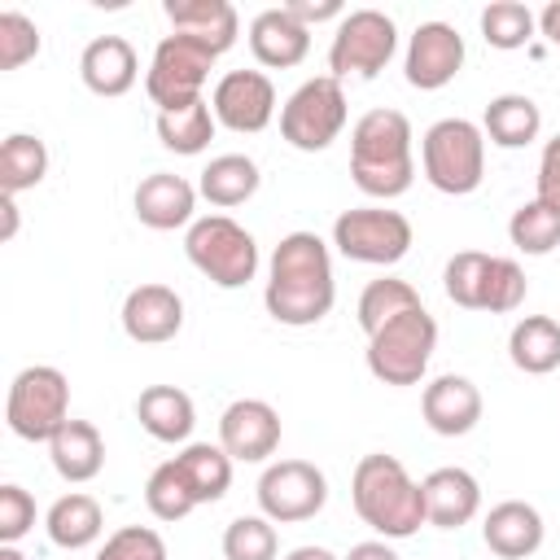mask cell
I'll return each mask as SVG.
<instances>
[{
	"instance_id": "1",
	"label": "cell",
	"mask_w": 560,
	"mask_h": 560,
	"mask_svg": "<svg viewBox=\"0 0 560 560\" xmlns=\"http://www.w3.org/2000/svg\"><path fill=\"white\" fill-rule=\"evenodd\" d=\"M267 315L284 328H311L319 324L337 302L332 280V254L315 232H289L271 249L267 262V289H262Z\"/></svg>"
},
{
	"instance_id": "2",
	"label": "cell",
	"mask_w": 560,
	"mask_h": 560,
	"mask_svg": "<svg viewBox=\"0 0 560 560\" xmlns=\"http://www.w3.org/2000/svg\"><path fill=\"white\" fill-rule=\"evenodd\" d=\"M411 122L402 109H368L350 127V179L363 197H402L416 179Z\"/></svg>"
},
{
	"instance_id": "3",
	"label": "cell",
	"mask_w": 560,
	"mask_h": 560,
	"mask_svg": "<svg viewBox=\"0 0 560 560\" xmlns=\"http://www.w3.org/2000/svg\"><path fill=\"white\" fill-rule=\"evenodd\" d=\"M350 503H354L359 521L372 525L385 542L411 538V534H420V525H429L420 481H411L407 464L398 455H385V451H372L354 464Z\"/></svg>"
},
{
	"instance_id": "4",
	"label": "cell",
	"mask_w": 560,
	"mask_h": 560,
	"mask_svg": "<svg viewBox=\"0 0 560 560\" xmlns=\"http://www.w3.org/2000/svg\"><path fill=\"white\" fill-rule=\"evenodd\" d=\"M424 179L446 197H468L486 175V131L468 118H438L420 140Z\"/></svg>"
},
{
	"instance_id": "5",
	"label": "cell",
	"mask_w": 560,
	"mask_h": 560,
	"mask_svg": "<svg viewBox=\"0 0 560 560\" xmlns=\"http://www.w3.org/2000/svg\"><path fill=\"white\" fill-rule=\"evenodd\" d=\"M188 262L219 289H245L258 276V241L228 214H201L184 232Z\"/></svg>"
},
{
	"instance_id": "6",
	"label": "cell",
	"mask_w": 560,
	"mask_h": 560,
	"mask_svg": "<svg viewBox=\"0 0 560 560\" xmlns=\"http://www.w3.org/2000/svg\"><path fill=\"white\" fill-rule=\"evenodd\" d=\"M433 350H438V319L424 306H416V311H402L398 319L381 324L368 337V372L394 389L420 385Z\"/></svg>"
},
{
	"instance_id": "7",
	"label": "cell",
	"mask_w": 560,
	"mask_h": 560,
	"mask_svg": "<svg viewBox=\"0 0 560 560\" xmlns=\"http://www.w3.org/2000/svg\"><path fill=\"white\" fill-rule=\"evenodd\" d=\"M4 420L22 442H52L70 420V381L52 363H31L13 376L4 398Z\"/></svg>"
},
{
	"instance_id": "8",
	"label": "cell",
	"mask_w": 560,
	"mask_h": 560,
	"mask_svg": "<svg viewBox=\"0 0 560 560\" xmlns=\"http://www.w3.org/2000/svg\"><path fill=\"white\" fill-rule=\"evenodd\" d=\"M346 118H350V105H346L341 79L315 74L280 105V136L298 153H319L346 131Z\"/></svg>"
},
{
	"instance_id": "9",
	"label": "cell",
	"mask_w": 560,
	"mask_h": 560,
	"mask_svg": "<svg viewBox=\"0 0 560 560\" xmlns=\"http://www.w3.org/2000/svg\"><path fill=\"white\" fill-rule=\"evenodd\" d=\"M219 52H210L201 39L192 35H162L158 48H153V61L144 70V92L158 109H175V105H188V101H201V88L214 70Z\"/></svg>"
},
{
	"instance_id": "10",
	"label": "cell",
	"mask_w": 560,
	"mask_h": 560,
	"mask_svg": "<svg viewBox=\"0 0 560 560\" xmlns=\"http://www.w3.org/2000/svg\"><path fill=\"white\" fill-rule=\"evenodd\" d=\"M411 241L416 232L407 214L385 210V206H354V210H341L332 223L337 254L350 262H368V267H394L398 258H407Z\"/></svg>"
},
{
	"instance_id": "11",
	"label": "cell",
	"mask_w": 560,
	"mask_h": 560,
	"mask_svg": "<svg viewBox=\"0 0 560 560\" xmlns=\"http://www.w3.org/2000/svg\"><path fill=\"white\" fill-rule=\"evenodd\" d=\"M394 48H398V26H394L389 13H381V9H350L337 22V35L328 44V74L332 79H346V74L376 79L389 66Z\"/></svg>"
},
{
	"instance_id": "12",
	"label": "cell",
	"mask_w": 560,
	"mask_h": 560,
	"mask_svg": "<svg viewBox=\"0 0 560 560\" xmlns=\"http://www.w3.org/2000/svg\"><path fill=\"white\" fill-rule=\"evenodd\" d=\"M258 512L276 525L311 521L328 503V477L311 459H276L258 477Z\"/></svg>"
},
{
	"instance_id": "13",
	"label": "cell",
	"mask_w": 560,
	"mask_h": 560,
	"mask_svg": "<svg viewBox=\"0 0 560 560\" xmlns=\"http://www.w3.org/2000/svg\"><path fill=\"white\" fill-rule=\"evenodd\" d=\"M214 122L236 136H254L276 118V83L262 70H228L210 92Z\"/></svg>"
},
{
	"instance_id": "14",
	"label": "cell",
	"mask_w": 560,
	"mask_h": 560,
	"mask_svg": "<svg viewBox=\"0 0 560 560\" xmlns=\"http://www.w3.org/2000/svg\"><path fill=\"white\" fill-rule=\"evenodd\" d=\"M464 70V35L451 22H420L407 39V57H402V74L411 88L420 92H438L446 88L455 74Z\"/></svg>"
},
{
	"instance_id": "15",
	"label": "cell",
	"mask_w": 560,
	"mask_h": 560,
	"mask_svg": "<svg viewBox=\"0 0 560 560\" xmlns=\"http://www.w3.org/2000/svg\"><path fill=\"white\" fill-rule=\"evenodd\" d=\"M219 446L232 464H262L280 446V411L267 398H236L219 416Z\"/></svg>"
},
{
	"instance_id": "16",
	"label": "cell",
	"mask_w": 560,
	"mask_h": 560,
	"mask_svg": "<svg viewBox=\"0 0 560 560\" xmlns=\"http://www.w3.org/2000/svg\"><path fill=\"white\" fill-rule=\"evenodd\" d=\"M420 416L438 438H464L481 420V389L459 372H442L424 385Z\"/></svg>"
},
{
	"instance_id": "17",
	"label": "cell",
	"mask_w": 560,
	"mask_h": 560,
	"mask_svg": "<svg viewBox=\"0 0 560 560\" xmlns=\"http://www.w3.org/2000/svg\"><path fill=\"white\" fill-rule=\"evenodd\" d=\"M184 328V298L171 284H136L122 298V332L140 346H162Z\"/></svg>"
},
{
	"instance_id": "18",
	"label": "cell",
	"mask_w": 560,
	"mask_h": 560,
	"mask_svg": "<svg viewBox=\"0 0 560 560\" xmlns=\"http://www.w3.org/2000/svg\"><path fill=\"white\" fill-rule=\"evenodd\" d=\"M197 188L184 179V175H171V171H153L136 184V197H131V210L144 228L153 232H175V228H192V210H197Z\"/></svg>"
},
{
	"instance_id": "19",
	"label": "cell",
	"mask_w": 560,
	"mask_h": 560,
	"mask_svg": "<svg viewBox=\"0 0 560 560\" xmlns=\"http://www.w3.org/2000/svg\"><path fill=\"white\" fill-rule=\"evenodd\" d=\"M420 490H424V521L433 529H459L481 512V486L468 468H455V464L433 468L420 481Z\"/></svg>"
},
{
	"instance_id": "20",
	"label": "cell",
	"mask_w": 560,
	"mask_h": 560,
	"mask_svg": "<svg viewBox=\"0 0 560 560\" xmlns=\"http://www.w3.org/2000/svg\"><path fill=\"white\" fill-rule=\"evenodd\" d=\"M249 52H254V61L267 66V70L302 66L306 52H311V26H302L284 4L262 9V13L249 22Z\"/></svg>"
},
{
	"instance_id": "21",
	"label": "cell",
	"mask_w": 560,
	"mask_h": 560,
	"mask_svg": "<svg viewBox=\"0 0 560 560\" xmlns=\"http://www.w3.org/2000/svg\"><path fill=\"white\" fill-rule=\"evenodd\" d=\"M542 534H547L542 512L534 503H525V499H503L481 521V538H486V547L499 560H525V556H534L542 547Z\"/></svg>"
},
{
	"instance_id": "22",
	"label": "cell",
	"mask_w": 560,
	"mask_h": 560,
	"mask_svg": "<svg viewBox=\"0 0 560 560\" xmlns=\"http://www.w3.org/2000/svg\"><path fill=\"white\" fill-rule=\"evenodd\" d=\"M79 79L96 96H127L140 79V57L122 35H96L79 57Z\"/></svg>"
},
{
	"instance_id": "23",
	"label": "cell",
	"mask_w": 560,
	"mask_h": 560,
	"mask_svg": "<svg viewBox=\"0 0 560 560\" xmlns=\"http://www.w3.org/2000/svg\"><path fill=\"white\" fill-rule=\"evenodd\" d=\"M162 13H166V22H171V31L201 39V44H206L210 52H219V57H223V52L236 44V35H241V13H236V4H228V0H166Z\"/></svg>"
},
{
	"instance_id": "24",
	"label": "cell",
	"mask_w": 560,
	"mask_h": 560,
	"mask_svg": "<svg viewBox=\"0 0 560 560\" xmlns=\"http://www.w3.org/2000/svg\"><path fill=\"white\" fill-rule=\"evenodd\" d=\"M48 459H52V468H57L61 481L83 486V481H92V477L105 468V438H101L96 424L70 416V420L52 433V442H48Z\"/></svg>"
},
{
	"instance_id": "25",
	"label": "cell",
	"mask_w": 560,
	"mask_h": 560,
	"mask_svg": "<svg viewBox=\"0 0 560 560\" xmlns=\"http://www.w3.org/2000/svg\"><path fill=\"white\" fill-rule=\"evenodd\" d=\"M136 420L153 442H188L197 424V407L179 385H149L136 398Z\"/></svg>"
},
{
	"instance_id": "26",
	"label": "cell",
	"mask_w": 560,
	"mask_h": 560,
	"mask_svg": "<svg viewBox=\"0 0 560 560\" xmlns=\"http://www.w3.org/2000/svg\"><path fill=\"white\" fill-rule=\"evenodd\" d=\"M481 131H486V140L499 144V149H525V144H534L538 131H542V109H538L534 96H525V92H503V96H494V101L486 105Z\"/></svg>"
},
{
	"instance_id": "27",
	"label": "cell",
	"mask_w": 560,
	"mask_h": 560,
	"mask_svg": "<svg viewBox=\"0 0 560 560\" xmlns=\"http://www.w3.org/2000/svg\"><path fill=\"white\" fill-rule=\"evenodd\" d=\"M44 529H48V538H52L61 551H83V547H92V542L101 538L105 512H101V503H96L92 494L70 490V494H61V499L48 508Z\"/></svg>"
},
{
	"instance_id": "28",
	"label": "cell",
	"mask_w": 560,
	"mask_h": 560,
	"mask_svg": "<svg viewBox=\"0 0 560 560\" xmlns=\"http://www.w3.org/2000/svg\"><path fill=\"white\" fill-rule=\"evenodd\" d=\"M508 359L525 376H547L560 368V319L551 315H525L508 332Z\"/></svg>"
},
{
	"instance_id": "29",
	"label": "cell",
	"mask_w": 560,
	"mask_h": 560,
	"mask_svg": "<svg viewBox=\"0 0 560 560\" xmlns=\"http://www.w3.org/2000/svg\"><path fill=\"white\" fill-rule=\"evenodd\" d=\"M262 175H258V162L245 158V153H219L206 162L201 179H197V192L219 206V210H232V206H245L254 192H258Z\"/></svg>"
},
{
	"instance_id": "30",
	"label": "cell",
	"mask_w": 560,
	"mask_h": 560,
	"mask_svg": "<svg viewBox=\"0 0 560 560\" xmlns=\"http://www.w3.org/2000/svg\"><path fill=\"white\" fill-rule=\"evenodd\" d=\"M214 127L219 122H214V109H210L206 96L188 101V105H175V109H158V140H162V149L184 153V158L201 153L214 140Z\"/></svg>"
},
{
	"instance_id": "31",
	"label": "cell",
	"mask_w": 560,
	"mask_h": 560,
	"mask_svg": "<svg viewBox=\"0 0 560 560\" xmlns=\"http://www.w3.org/2000/svg\"><path fill=\"white\" fill-rule=\"evenodd\" d=\"M184 481L192 486L197 503H219L232 486V455L219 446V442H188L179 455H175Z\"/></svg>"
},
{
	"instance_id": "32",
	"label": "cell",
	"mask_w": 560,
	"mask_h": 560,
	"mask_svg": "<svg viewBox=\"0 0 560 560\" xmlns=\"http://www.w3.org/2000/svg\"><path fill=\"white\" fill-rule=\"evenodd\" d=\"M44 175H48V144L31 131H13L0 144V192L18 197V192L44 184Z\"/></svg>"
},
{
	"instance_id": "33",
	"label": "cell",
	"mask_w": 560,
	"mask_h": 560,
	"mask_svg": "<svg viewBox=\"0 0 560 560\" xmlns=\"http://www.w3.org/2000/svg\"><path fill=\"white\" fill-rule=\"evenodd\" d=\"M508 241L521 249V254H529V258H542V254H551L556 245H560V210H551L547 201H525V206H516L512 210V219H508Z\"/></svg>"
},
{
	"instance_id": "34",
	"label": "cell",
	"mask_w": 560,
	"mask_h": 560,
	"mask_svg": "<svg viewBox=\"0 0 560 560\" xmlns=\"http://www.w3.org/2000/svg\"><path fill=\"white\" fill-rule=\"evenodd\" d=\"M416 306H424V302H420V293H416L407 280L381 276V280H372V284L359 293V328L372 337L381 324H389V319H398L402 311H416Z\"/></svg>"
},
{
	"instance_id": "35",
	"label": "cell",
	"mask_w": 560,
	"mask_h": 560,
	"mask_svg": "<svg viewBox=\"0 0 560 560\" xmlns=\"http://www.w3.org/2000/svg\"><path fill=\"white\" fill-rule=\"evenodd\" d=\"M538 31V18L529 13V4L521 0H490L481 9V39L499 52H512V48H525Z\"/></svg>"
},
{
	"instance_id": "36",
	"label": "cell",
	"mask_w": 560,
	"mask_h": 560,
	"mask_svg": "<svg viewBox=\"0 0 560 560\" xmlns=\"http://www.w3.org/2000/svg\"><path fill=\"white\" fill-rule=\"evenodd\" d=\"M144 503H149V512H153L158 521H184L192 508H201L175 459H166V464H158V468L149 472V481H144Z\"/></svg>"
},
{
	"instance_id": "37",
	"label": "cell",
	"mask_w": 560,
	"mask_h": 560,
	"mask_svg": "<svg viewBox=\"0 0 560 560\" xmlns=\"http://www.w3.org/2000/svg\"><path fill=\"white\" fill-rule=\"evenodd\" d=\"M280 538H276V521L258 516H236L223 529V560H276Z\"/></svg>"
},
{
	"instance_id": "38",
	"label": "cell",
	"mask_w": 560,
	"mask_h": 560,
	"mask_svg": "<svg viewBox=\"0 0 560 560\" xmlns=\"http://www.w3.org/2000/svg\"><path fill=\"white\" fill-rule=\"evenodd\" d=\"M486 267H490V254L481 249H459L446 267H442V289L455 306L464 311H481V289H486Z\"/></svg>"
},
{
	"instance_id": "39",
	"label": "cell",
	"mask_w": 560,
	"mask_h": 560,
	"mask_svg": "<svg viewBox=\"0 0 560 560\" xmlns=\"http://www.w3.org/2000/svg\"><path fill=\"white\" fill-rule=\"evenodd\" d=\"M525 271L516 258H499L490 254V267H486V289H481V311L490 315H508L525 302Z\"/></svg>"
},
{
	"instance_id": "40",
	"label": "cell",
	"mask_w": 560,
	"mask_h": 560,
	"mask_svg": "<svg viewBox=\"0 0 560 560\" xmlns=\"http://www.w3.org/2000/svg\"><path fill=\"white\" fill-rule=\"evenodd\" d=\"M39 26L18 13V9H4L0 13V70H22L35 52H39Z\"/></svg>"
},
{
	"instance_id": "41",
	"label": "cell",
	"mask_w": 560,
	"mask_h": 560,
	"mask_svg": "<svg viewBox=\"0 0 560 560\" xmlns=\"http://www.w3.org/2000/svg\"><path fill=\"white\" fill-rule=\"evenodd\" d=\"M96 560H171V556H166V538L158 529H149V525H122V529H114L101 542Z\"/></svg>"
},
{
	"instance_id": "42",
	"label": "cell",
	"mask_w": 560,
	"mask_h": 560,
	"mask_svg": "<svg viewBox=\"0 0 560 560\" xmlns=\"http://www.w3.org/2000/svg\"><path fill=\"white\" fill-rule=\"evenodd\" d=\"M35 529V499L18 481L0 486V542H22Z\"/></svg>"
},
{
	"instance_id": "43",
	"label": "cell",
	"mask_w": 560,
	"mask_h": 560,
	"mask_svg": "<svg viewBox=\"0 0 560 560\" xmlns=\"http://www.w3.org/2000/svg\"><path fill=\"white\" fill-rule=\"evenodd\" d=\"M538 201H547L551 210H560V136H551L542 144V158H538Z\"/></svg>"
},
{
	"instance_id": "44",
	"label": "cell",
	"mask_w": 560,
	"mask_h": 560,
	"mask_svg": "<svg viewBox=\"0 0 560 560\" xmlns=\"http://www.w3.org/2000/svg\"><path fill=\"white\" fill-rule=\"evenodd\" d=\"M284 9H289L302 26H315V22H328V18H337V22L346 18V9H341L337 0H289Z\"/></svg>"
},
{
	"instance_id": "45",
	"label": "cell",
	"mask_w": 560,
	"mask_h": 560,
	"mask_svg": "<svg viewBox=\"0 0 560 560\" xmlns=\"http://www.w3.org/2000/svg\"><path fill=\"white\" fill-rule=\"evenodd\" d=\"M346 560H402L385 538H368V542H354Z\"/></svg>"
},
{
	"instance_id": "46",
	"label": "cell",
	"mask_w": 560,
	"mask_h": 560,
	"mask_svg": "<svg viewBox=\"0 0 560 560\" xmlns=\"http://www.w3.org/2000/svg\"><path fill=\"white\" fill-rule=\"evenodd\" d=\"M538 31H542V39H547L551 48H560V0H551V4L538 13Z\"/></svg>"
},
{
	"instance_id": "47",
	"label": "cell",
	"mask_w": 560,
	"mask_h": 560,
	"mask_svg": "<svg viewBox=\"0 0 560 560\" xmlns=\"http://www.w3.org/2000/svg\"><path fill=\"white\" fill-rule=\"evenodd\" d=\"M0 214H4V228H0V241H13L18 236V201L9 192H0Z\"/></svg>"
},
{
	"instance_id": "48",
	"label": "cell",
	"mask_w": 560,
	"mask_h": 560,
	"mask_svg": "<svg viewBox=\"0 0 560 560\" xmlns=\"http://www.w3.org/2000/svg\"><path fill=\"white\" fill-rule=\"evenodd\" d=\"M284 560H337L328 547H315V542H302V547H293Z\"/></svg>"
},
{
	"instance_id": "49",
	"label": "cell",
	"mask_w": 560,
	"mask_h": 560,
	"mask_svg": "<svg viewBox=\"0 0 560 560\" xmlns=\"http://www.w3.org/2000/svg\"><path fill=\"white\" fill-rule=\"evenodd\" d=\"M0 560H26V556L18 551V542H0Z\"/></svg>"
}]
</instances>
